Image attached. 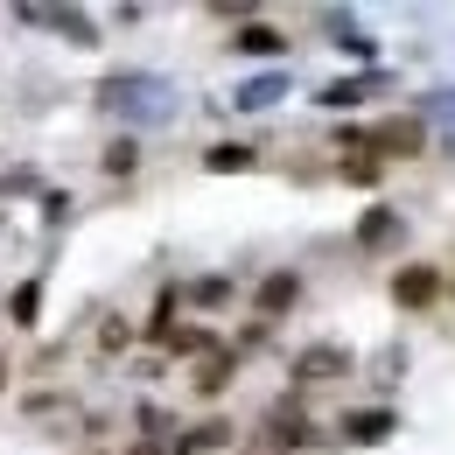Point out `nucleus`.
<instances>
[{
  "label": "nucleus",
  "mask_w": 455,
  "mask_h": 455,
  "mask_svg": "<svg viewBox=\"0 0 455 455\" xmlns=\"http://www.w3.org/2000/svg\"><path fill=\"white\" fill-rule=\"evenodd\" d=\"M386 148H393V155H413V148H420V126H406V119L386 126Z\"/></svg>",
  "instance_id": "nucleus-3"
},
{
  "label": "nucleus",
  "mask_w": 455,
  "mask_h": 455,
  "mask_svg": "<svg viewBox=\"0 0 455 455\" xmlns=\"http://www.w3.org/2000/svg\"><path fill=\"white\" fill-rule=\"evenodd\" d=\"M350 435H364V442L386 435V413H350Z\"/></svg>",
  "instance_id": "nucleus-6"
},
{
  "label": "nucleus",
  "mask_w": 455,
  "mask_h": 455,
  "mask_svg": "<svg viewBox=\"0 0 455 455\" xmlns=\"http://www.w3.org/2000/svg\"><path fill=\"white\" fill-rule=\"evenodd\" d=\"M0 386H7V364H0Z\"/></svg>",
  "instance_id": "nucleus-8"
},
{
  "label": "nucleus",
  "mask_w": 455,
  "mask_h": 455,
  "mask_svg": "<svg viewBox=\"0 0 455 455\" xmlns=\"http://www.w3.org/2000/svg\"><path fill=\"white\" fill-rule=\"evenodd\" d=\"M435 294H442V274H435V267H399L393 274V301L399 308H435Z\"/></svg>",
  "instance_id": "nucleus-1"
},
{
  "label": "nucleus",
  "mask_w": 455,
  "mask_h": 455,
  "mask_svg": "<svg viewBox=\"0 0 455 455\" xmlns=\"http://www.w3.org/2000/svg\"><path fill=\"white\" fill-rule=\"evenodd\" d=\"M287 301H294V274H274V281L259 287V308H267V315H281Z\"/></svg>",
  "instance_id": "nucleus-2"
},
{
  "label": "nucleus",
  "mask_w": 455,
  "mask_h": 455,
  "mask_svg": "<svg viewBox=\"0 0 455 455\" xmlns=\"http://www.w3.org/2000/svg\"><path fill=\"white\" fill-rule=\"evenodd\" d=\"M231 379V357H211V364H204V371H196V386H204V393H218V386H225Z\"/></svg>",
  "instance_id": "nucleus-4"
},
{
  "label": "nucleus",
  "mask_w": 455,
  "mask_h": 455,
  "mask_svg": "<svg viewBox=\"0 0 455 455\" xmlns=\"http://www.w3.org/2000/svg\"><path fill=\"white\" fill-rule=\"evenodd\" d=\"M301 371H315V379H323V371H343V357H337V350H308V357H301Z\"/></svg>",
  "instance_id": "nucleus-5"
},
{
  "label": "nucleus",
  "mask_w": 455,
  "mask_h": 455,
  "mask_svg": "<svg viewBox=\"0 0 455 455\" xmlns=\"http://www.w3.org/2000/svg\"><path fill=\"white\" fill-rule=\"evenodd\" d=\"M245 162H252V148H218L211 155V169H245Z\"/></svg>",
  "instance_id": "nucleus-7"
}]
</instances>
